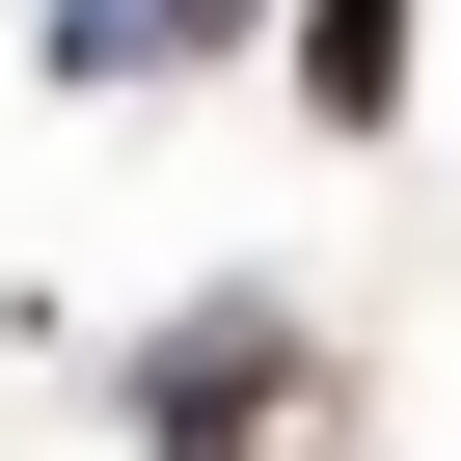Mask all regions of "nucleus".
Returning a JSON list of instances; mask_svg holds the SVG:
<instances>
[{
    "mask_svg": "<svg viewBox=\"0 0 461 461\" xmlns=\"http://www.w3.org/2000/svg\"><path fill=\"white\" fill-rule=\"evenodd\" d=\"M299 82H326V109H380V82H407V0H326V28H299Z\"/></svg>",
    "mask_w": 461,
    "mask_h": 461,
    "instance_id": "obj_1",
    "label": "nucleus"
}]
</instances>
